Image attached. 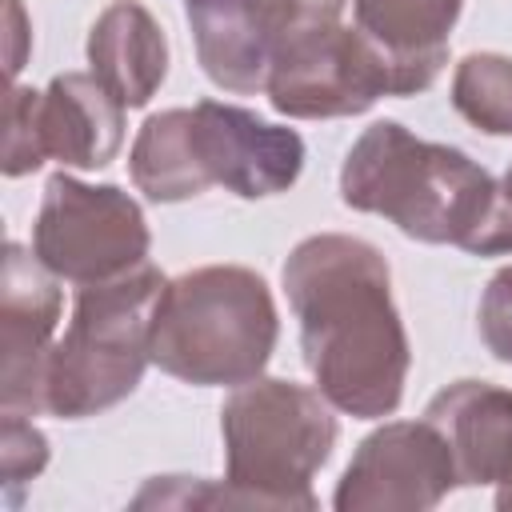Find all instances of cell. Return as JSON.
Segmentation results:
<instances>
[{"instance_id":"6","label":"cell","mask_w":512,"mask_h":512,"mask_svg":"<svg viewBox=\"0 0 512 512\" xmlns=\"http://www.w3.org/2000/svg\"><path fill=\"white\" fill-rule=\"evenodd\" d=\"M152 232L144 208L116 184H84L68 172H52L32 224L36 260L84 288L104 284L148 264Z\"/></svg>"},{"instance_id":"9","label":"cell","mask_w":512,"mask_h":512,"mask_svg":"<svg viewBox=\"0 0 512 512\" xmlns=\"http://www.w3.org/2000/svg\"><path fill=\"white\" fill-rule=\"evenodd\" d=\"M460 488L448 440L432 420H384L336 480V512H428Z\"/></svg>"},{"instance_id":"17","label":"cell","mask_w":512,"mask_h":512,"mask_svg":"<svg viewBox=\"0 0 512 512\" xmlns=\"http://www.w3.org/2000/svg\"><path fill=\"white\" fill-rule=\"evenodd\" d=\"M452 108L488 136H512V56L468 52L452 72Z\"/></svg>"},{"instance_id":"1","label":"cell","mask_w":512,"mask_h":512,"mask_svg":"<svg viewBox=\"0 0 512 512\" xmlns=\"http://www.w3.org/2000/svg\"><path fill=\"white\" fill-rule=\"evenodd\" d=\"M280 284L324 400L352 420L392 416L404 400L412 348L384 252L360 236L316 232L288 252Z\"/></svg>"},{"instance_id":"19","label":"cell","mask_w":512,"mask_h":512,"mask_svg":"<svg viewBox=\"0 0 512 512\" xmlns=\"http://www.w3.org/2000/svg\"><path fill=\"white\" fill-rule=\"evenodd\" d=\"M48 464V436L32 424V416L20 412H0V468H4V488L16 492L20 484L36 480Z\"/></svg>"},{"instance_id":"16","label":"cell","mask_w":512,"mask_h":512,"mask_svg":"<svg viewBox=\"0 0 512 512\" xmlns=\"http://www.w3.org/2000/svg\"><path fill=\"white\" fill-rule=\"evenodd\" d=\"M128 176L152 204H180L208 192L192 152V108H164L140 124L128 148Z\"/></svg>"},{"instance_id":"23","label":"cell","mask_w":512,"mask_h":512,"mask_svg":"<svg viewBox=\"0 0 512 512\" xmlns=\"http://www.w3.org/2000/svg\"><path fill=\"white\" fill-rule=\"evenodd\" d=\"M500 184H504V192L512 196V164H508V172H504V180H500Z\"/></svg>"},{"instance_id":"14","label":"cell","mask_w":512,"mask_h":512,"mask_svg":"<svg viewBox=\"0 0 512 512\" xmlns=\"http://www.w3.org/2000/svg\"><path fill=\"white\" fill-rule=\"evenodd\" d=\"M424 420L448 440L460 488L500 484L512 472V388L456 380L428 400Z\"/></svg>"},{"instance_id":"7","label":"cell","mask_w":512,"mask_h":512,"mask_svg":"<svg viewBox=\"0 0 512 512\" xmlns=\"http://www.w3.org/2000/svg\"><path fill=\"white\" fill-rule=\"evenodd\" d=\"M344 0H184L204 76L232 96L268 88L276 56L308 28L340 20Z\"/></svg>"},{"instance_id":"10","label":"cell","mask_w":512,"mask_h":512,"mask_svg":"<svg viewBox=\"0 0 512 512\" xmlns=\"http://www.w3.org/2000/svg\"><path fill=\"white\" fill-rule=\"evenodd\" d=\"M192 152L204 184H220L240 200L280 196L304 172V140L296 128L224 100L192 104Z\"/></svg>"},{"instance_id":"13","label":"cell","mask_w":512,"mask_h":512,"mask_svg":"<svg viewBox=\"0 0 512 512\" xmlns=\"http://www.w3.org/2000/svg\"><path fill=\"white\" fill-rule=\"evenodd\" d=\"M124 104L92 72H60L36 100L44 160L64 168H108L124 144Z\"/></svg>"},{"instance_id":"15","label":"cell","mask_w":512,"mask_h":512,"mask_svg":"<svg viewBox=\"0 0 512 512\" xmlns=\"http://www.w3.org/2000/svg\"><path fill=\"white\" fill-rule=\"evenodd\" d=\"M88 68L124 104L144 108L168 76V36L140 0H112L88 28Z\"/></svg>"},{"instance_id":"8","label":"cell","mask_w":512,"mask_h":512,"mask_svg":"<svg viewBox=\"0 0 512 512\" xmlns=\"http://www.w3.org/2000/svg\"><path fill=\"white\" fill-rule=\"evenodd\" d=\"M264 96L288 120H340L392 96V72L356 24L332 20L300 32L276 56Z\"/></svg>"},{"instance_id":"2","label":"cell","mask_w":512,"mask_h":512,"mask_svg":"<svg viewBox=\"0 0 512 512\" xmlns=\"http://www.w3.org/2000/svg\"><path fill=\"white\" fill-rule=\"evenodd\" d=\"M500 180L468 152L412 136L400 120L368 124L340 164V200L384 216L408 240L476 252Z\"/></svg>"},{"instance_id":"21","label":"cell","mask_w":512,"mask_h":512,"mask_svg":"<svg viewBox=\"0 0 512 512\" xmlns=\"http://www.w3.org/2000/svg\"><path fill=\"white\" fill-rule=\"evenodd\" d=\"M4 20H8V80L16 84L24 60L32 52V24H28L20 0H4Z\"/></svg>"},{"instance_id":"5","label":"cell","mask_w":512,"mask_h":512,"mask_svg":"<svg viewBox=\"0 0 512 512\" xmlns=\"http://www.w3.org/2000/svg\"><path fill=\"white\" fill-rule=\"evenodd\" d=\"M224 480L244 488L256 508H316L312 476L328 464L340 424L312 384L256 376L228 392L220 408Z\"/></svg>"},{"instance_id":"3","label":"cell","mask_w":512,"mask_h":512,"mask_svg":"<svg viewBox=\"0 0 512 512\" xmlns=\"http://www.w3.org/2000/svg\"><path fill=\"white\" fill-rule=\"evenodd\" d=\"M280 340L272 288L244 264L172 276L152 312V364L192 388H240L264 376Z\"/></svg>"},{"instance_id":"20","label":"cell","mask_w":512,"mask_h":512,"mask_svg":"<svg viewBox=\"0 0 512 512\" xmlns=\"http://www.w3.org/2000/svg\"><path fill=\"white\" fill-rule=\"evenodd\" d=\"M476 320H480V340H484V348H488L500 364H512V264L496 268L492 280L484 284Z\"/></svg>"},{"instance_id":"22","label":"cell","mask_w":512,"mask_h":512,"mask_svg":"<svg viewBox=\"0 0 512 512\" xmlns=\"http://www.w3.org/2000/svg\"><path fill=\"white\" fill-rule=\"evenodd\" d=\"M496 508H500V512H512V472L496 484Z\"/></svg>"},{"instance_id":"12","label":"cell","mask_w":512,"mask_h":512,"mask_svg":"<svg viewBox=\"0 0 512 512\" xmlns=\"http://www.w3.org/2000/svg\"><path fill=\"white\" fill-rule=\"evenodd\" d=\"M464 0H352L356 32L392 72V96H416L448 64V40Z\"/></svg>"},{"instance_id":"4","label":"cell","mask_w":512,"mask_h":512,"mask_svg":"<svg viewBox=\"0 0 512 512\" xmlns=\"http://www.w3.org/2000/svg\"><path fill=\"white\" fill-rule=\"evenodd\" d=\"M168 276L152 264L76 288L72 320L44 368V416L84 420L136 392L152 364V312Z\"/></svg>"},{"instance_id":"18","label":"cell","mask_w":512,"mask_h":512,"mask_svg":"<svg viewBox=\"0 0 512 512\" xmlns=\"http://www.w3.org/2000/svg\"><path fill=\"white\" fill-rule=\"evenodd\" d=\"M36 100H40V92L28 88V84H12L8 96H4V156H0V172L8 180L28 176V172H36L44 164Z\"/></svg>"},{"instance_id":"11","label":"cell","mask_w":512,"mask_h":512,"mask_svg":"<svg viewBox=\"0 0 512 512\" xmlns=\"http://www.w3.org/2000/svg\"><path fill=\"white\" fill-rule=\"evenodd\" d=\"M60 276L8 240L0 268V412L44 416V368L60 328Z\"/></svg>"}]
</instances>
